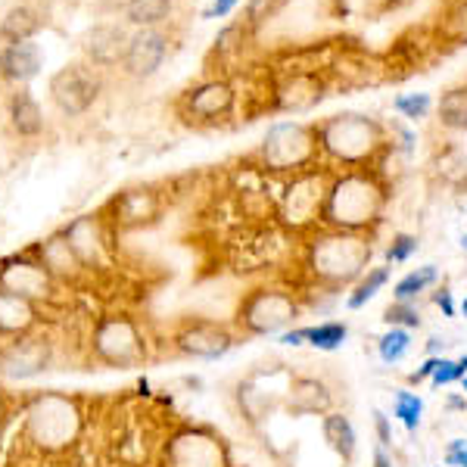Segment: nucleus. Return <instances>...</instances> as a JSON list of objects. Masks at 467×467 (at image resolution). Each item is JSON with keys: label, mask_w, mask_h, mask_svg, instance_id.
Instances as JSON below:
<instances>
[{"label": "nucleus", "mask_w": 467, "mask_h": 467, "mask_svg": "<svg viewBox=\"0 0 467 467\" xmlns=\"http://www.w3.org/2000/svg\"><path fill=\"white\" fill-rule=\"evenodd\" d=\"M436 122L449 134H467V85L442 90L436 100Z\"/></svg>", "instance_id": "nucleus-28"}, {"label": "nucleus", "mask_w": 467, "mask_h": 467, "mask_svg": "<svg viewBox=\"0 0 467 467\" xmlns=\"http://www.w3.org/2000/svg\"><path fill=\"white\" fill-rule=\"evenodd\" d=\"M175 13V0H125L122 16L128 26L138 28H162Z\"/></svg>", "instance_id": "nucleus-27"}, {"label": "nucleus", "mask_w": 467, "mask_h": 467, "mask_svg": "<svg viewBox=\"0 0 467 467\" xmlns=\"http://www.w3.org/2000/svg\"><path fill=\"white\" fill-rule=\"evenodd\" d=\"M6 418H10V393H6L4 383H0V427L6 424Z\"/></svg>", "instance_id": "nucleus-51"}, {"label": "nucleus", "mask_w": 467, "mask_h": 467, "mask_svg": "<svg viewBox=\"0 0 467 467\" xmlns=\"http://www.w3.org/2000/svg\"><path fill=\"white\" fill-rule=\"evenodd\" d=\"M253 32H255V28L246 19L231 22V26H224L222 32L215 35L213 54L218 59H224V63H231V59H240V57H244V50L253 44Z\"/></svg>", "instance_id": "nucleus-31"}, {"label": "nucleus", "mask_w": 467, "mask_h": 467, "mask_svg": "<svg viewBox=\"0 0 467 467\" xmlns=\"http://www.w3.org/2000/svg\"><path fill=\"white\" fill-rule=\"evenodd\" d=\"M462 396H464V402H467V378L462 380Z\"/></svg>", "instance_id": "nucleus-53"}, {"label": "nucleus", "mask_w": 467, "mask_h": 467, "mask_svg": "<svg viewBox=\"0 0 467 467\" xmlns=\"http://www.w3.org/2000/svg\"><path fill=\"white\" fill-rule=\"evenodd\" d=\"M334 88L327 72H277V78L268 85V109L303 116L315 109Z\"/></svg>", "instance_id": "nucleus-13"}, {"label": "nucleus", "mask_w": 467, "mask_h": 467, "mask_svg": "<svg viewBox=\"0 0 467 467\" xmlns=\"http://www.w3.org/2000/svg\"><path fill=\"white\" fill-rule=\"evenodd\" d=\"M41 28V19H37V13L32 6H10V10L4 13V19H0V37H4L6 44L13 41H32V35Z\"/></svg>", "instance_id": "nucleus-33"}, {"label": "nucleus", "mask_w": 467, "mask_h": 467, "mask_svg": "<svg viewBox=\"0 0 467 467\" xmlns=\"http://www.w3.org/2000/svg\"><path fill=\"white\" fill-rule=\"evenodd\" d=\"M240 343V330L215 318H184L171 334V349L193 361H218Z\"/></svg>", "instance_id": "nucleus-11"}, {"label": "nucleus", "mask_w": 467, "mask_h": 467, "mask_svg": "<svg viewBox=\"0 0 467 467\" xmlns=\"http://www.w3.org/2000/svg\"><path fill=\"white\" fill-rule=\"evenodd\" d=\"M389 281H393V265H387V262H383V265H371L349 290H346V308H349V312H361Z\"/></svg>", "instance_id": "nucleus-29"}, {"label": "nucleus", "mask_w": 467, "mask_h": 467, "mask_svg": "<svg viewBox=\"0 0 467 467\" xmlns=\"http://www.w3.org/2000/svg\"><path fill=\"white\" fill-rule=\"evenodd\" d=\"M371 467H396L393 455H389L383 446H378V449H374V455H371Z\"/></svg>", "instance_id": "nucleus-50"}, {"label": "nucleus", "mask_w": 467, "mask_h": 467, "mask_svg": "<svg viewBox=\"0 0 467 467\" xmlns=\"http://www.w3.org/2000/svg\"><path fill=\"white\" fill-rule=\"evenodd\" d=\"M0 290L19 293L32 299L35 306H54L59 299V284L47 268L37 262V255H6L0 259Z\"/></svg>", "instance_id": "nucleus-15"}, {"label": "nucleus", "mask_w": 467, "mask_h": 467, "mask_svg": "<svg viewBox=\"0 0 467 467\" xmlns=\"http://www.w3.org/2000/svg\"><path fill=\"white\" fill-rule=\"evenodd\" d=\"M327 411H334V389L327 387L324 378L315 374H296L284 399V414L287 418H324Z\"/></svg>", "instance_id": "nucleus-20"}, {"label": "nucleus", "mask_w": 467, "mask_h": 467, "mask_svg": "<svg viewBox=\"0 0 467 467\" xmlns=\"http://www.w3.org/2000/svg\"><path fill=\"white\" fill-rule=\"evenodd\" d=\"M88 352L97 365L112 371H134L150 361V337L134 315L107 312L90 324Z\"/></svg>", "instance_id": "nucleus-7"}, {"label": "nucleus", "mask_w": 467, "mask_h": 467, "mask_svg": "<svg viewBox=\"0 0 467 467\" xmlns=\"http://www.w3.org/2000/svg\"><path fill=\"white\" fill-rule=\"evenodd\" d=\"M389 178L378 169H343L330 175L327 202H324L321 228L352 231L374 237L387 218Z\"/></svg>", "instance_id": "nucleus-3"}, {"label": "nucleus", "mask_w": 467, "mask_h": 467, "mask_svg": "<svg viewBox=\"0 0 467 467\" xmlns=\"http://www.w3.org/2000/svg\"><path fill=\"white\" fill-rule=\"evenodd\" d=\"M371 420H374V433H378V446L389 449L393 446V418H389L383 409H374Z\"/></svg>", "instance_id": "nucleus-43"}, {"label": "nucleus", "mask_w": 467, "mask_h": 467, "mask_svg": "<svg viewBox=\"0 0 467 467\" xmlns=\"http://www.w3.org/2000/svg\"><path fill=\"white\" fill-rule=\"evenodd\" d=\"M10 125L19 138H37L44 131V109L32 97V90H16L10 97Z\"/></svg>", "instance_id": "nucleus-26"}, {"label": "nucleus", "mask_w": 467, "mask_h": 467, "mask_svg": "<svg viewBox=\"0 0 467 467\" xmlns=\"http://www.w3.org/2000/svg\"><path fill=\"white\" fill-rule=\"evenodd\" d=\"M128 41H131V32L125 26H119V22H100V26L88 28L81 50H85L88 63L94 69H122Z\"/></svg>", "instance_id": "nucleus-21"}, {"label": "nucleus", "mask_w": 467, "mask_h": 467, "mask_svg": "<svg viewBox=\"0 0 467 467\" xmlns=\"http://www.w3.org/2000/svg\"><path fill=\"white\" fill-rule=\"evenodd\" d=\"M171 57V35L165 28H138L128 41V54L122 72L134 81H147L165 66Z\"/></svg>", "instance_id": "nucleus-18"}, {"label": "nucleus", "mask_w": 467, "mask_h": 467, "mask_svg": "<svg viewBox=\"0 0 467 467\" xmlns=\"http://www.w3.org/2000/svg\"><path fill=\"white\" fill-rule=\"evenodd\" d=\"M411 346H414V330L387 327L378 337V358L383 361V365H399V361L409 358Z\"/></svg>", "instance_id": "nucleus-36"}, {"label": "nucleus", "mask_w": 467, "mask_h": 467, "mask_svg": "<svg viewBox=\"0 0 467 467\" xmlns=\"http://www.w3.org/2000/svg\"><path fill=\"white\" fill-rule=\"evenodd\" d=\"M431 299H433V306L440 308L446 318H455L458 315V303H455V293H451L449 287H436L433 293H431Z\"/></svg>", "instance_id": "nucleus-44"}, {"label": "nucleus", "mask_w": 467, "mask_h": 467, "mask_svg": "<svg viewBox=\"0 0 467 467\" xmlns=\"http://www.w3.org/2000/svg\"><path fill=\"white\" fill-rule=\"evenodd\" d=\"M467 378V356H458V358H449L442 356L440 368L431 378V387L433 389H442V387H451V383H462Z\"/></svg>", "instance_id": "nucleus-40"}, {"label": "nucleus", "mask_w": 467, "mask_h": 467, "mask_svg": "<svg viewBox=\"0 0 467 467\" xmlns=\"http://www.w3.org/2000/svg\"><path fill=\"white\" fill-rule=\"evenodd\" d=\"M440 284V268L436 265H420L405 271L402 277L393 284V299L396 303H418L427 290H433Z\"/></svg>", "instance_id": "nucleus-30"}, {"label": "nucleus", "mask_w": 467, "mask_h": 467, "mask_svg": "<svg viewBox=\"0 0 467 467\" xmlns=\"http://www.w3.org/2000/svg\"><path fill=\"white\" fill-rule=\"evenodd\" d=\"M330 175L334 169L315 165L308 171H299L293 178H284L281 197H277V222L293 237L306 240L312 231L321 228L324 202H327Z\"/></svg>", "instance_id": "nucleus-8"}, {"label": "nucleus", "mask_w": 467, "mask_h": 467, "mask_svg": "<svg viewBox=\"0 0 467 467\" xmlns=\"http://www.w3.org/2000/svg\"><path fill=\"white\" fill-rule=\"evenodd\" d=\"M44 327V308L19 293L0 290V343L28 337Z\"/></svg>", "instance_id": "nucleus-23"}, {"label": "nucleus", "mask_w": 467, "mask_h": 467, "mask_svg": "<svg viewBox=\"0 0 467 467\" xmlns=\"http://www.w3.org/2000/svg\"><path fill=\"white\" fill-rule=\"evenodd\" d=\"M63 234L88 275H107V271L116 265L112 222L107 218V213H85V215L72 218L63 228Z\"/></svg>", "instance_id": "nucleus-12"}, {"label": "nucleus", "mask_w": 467, "mask_h": 467, "mask_svg": "<svg viewBox=\"0 0 467 467\" xmlns=\"http://www.w3.org/2000/svg\"><path fill=\"white\" fill-rule=\"evenodd\" d=\"M306 303L303 293L293 287H277V284H259V287L246 290L234 312V327L240 330V337H281L290 327H296V321L303 318Z\"/></svg>", "instance_id": "nucleus-5"}, {"label": "nucleus", "mask_w": 467, "mask_h": 467, "mask_svg": "<svg viewBox=\"0 0 467 467\" xmlns=\"http://www.w3.org/2000/svg\"><path fill=\"white\" fill-rule=\"evenodd\" d=\"M293 378H296V374H293L287 365H275V368H268V371L259 368V371L246 374V378L237 383V393H234L240 418L250 427H255V431L268 427V420L284 411V399H287Z\"/></svg>", "instance_id": "nucleus-10"}, {"label": "nucleus", "mask_w": 467, "mask_h": 467, "mask_svg": "<svg viewBox=\"0 0 467 467\" xmlns=\"http://www.w3.org/2000/svg\"><path fill=\"white\" fill-rule=\"evenodd\" d=\"M321 165L343 169H383L389 160V128L371 112L343 109L315 122Z\"/></svg>", "instance_id": "nucleus-1"}, {"label": "nucleus", "mask_w": 467, "mask_h": 467, "mask_svg": "<svg viewBox=\"0 0 467 467\" xmlns=\"http://www.w3.org/2000/svg\"><path fill=\"white\" fill-rule=\"evenodd\" d=\"M85 405L78 396L44 389L22 402L19 442L37 458H59L85 436Z\"/></svg>", "instance_id": "nucleus-4"}, {"label": "nucleus", "mask_w": 467, "mask_h": 467, "mask_svg": "<svg viewBox=\"0 0 467 467\" xmlns=\"http://www.w3.org/2000/svg\"><path fill=\"white\" fill-rule=\"evenodd\" d=\"M446 337H431V340H427L424 343V352H427V356H436V358H442V356H446Z\"/></svg>", "instance_id": "nucleus-49"}, {"label": "nucleus", "mask_w": 467, "mask_h": 467, "mask_svg": "<svg viewBox=\"0 0 467 467\" xmlns=\"http://www.w3.org/2000/svg\"><path fill=\"white\" fill-rule=\"evenodd\" d=\"M100 75L90 63H72L63 66L54 78H50V100L57 103V109L63 116H85V112L94 107L97 97H100Z\"/></svg>", "instance_id": "nucleus-17"}, {"label": "nucleus", "mask_w": 467, "mask_h": 467, "mask_svg": "<svg viewBox=\"0 0 467 467\" xmlns=\"http://www.w3.org/2000/svg\"><path fill=\"white\" fill-rule=\"evenodd\" d=\"M383 324L387 327H405V330H418L424 324V315H420L418 303H389L383 308Z\"/></svg>", "instance_id": "nucleus-38"}, {"label": "nucleus", "mask_w": 467, "mask_h": 467, "mask_svg": "<svg viewBox=\"0 0 467 467\" xmlns=\"http://www.w3.org/2000/svg\"><path fill=\"white\" fill-rule=\"evenodd\" d=\"M321 440L337 455V462L349 464L358 451V431L346 411H327L321 418Z\"/></svg>", "instance_id": "nucleus-25"}, {"label": "nucleus", "mask_w": 467, "mask_h": 467, "mask_svg": "<svg viewBox=\"0 0 467 467\" xmlns=\"http://www.w3.org/2000/svg\"><path fill=\"white\" fill-rule=\"evenodd\" d=\"M237 6H240V0H213V6L202 10V19H224V16H231Z\"/></svg>", "instance_id": "nucleus-47"}, {"label": "nucleus", "mask_w": 467, "mask_h": 467, "mask_svg": "<svg viewBox=\"0 0 467 467\" xmlns=\"http://www.w3.org/2000/svg\"><path fill=\"white\" fill-rule=\"evenodd\" d=\"M349 340V324L340 318H327L318 324H306V346L318 352H337Z\"/></svg>", "instance_id": "nucleus-32"}, {"label": "nucleus", "mask_w": 467, "mask_h": 467, "mask_svg": "<svg viewBox=\"0 0 467 467\" xmlns=\"http://www.w3.org/2000/svg\"><path fill=\"white\" fill-rule=\"evenodd\" d=\"M35 255H37V262H41V265L54 275V281L59 284V287H78V284L88 277V271H85V265H81L78 255H75V250L69 246L63 228L47 234V237L35 246Z\"/></svg>", "instance_id": "nucleus-22"}, {"label": "nucleus", "mask_w": 467, "mask_h": 467, "mask_svg": "<svg viewBox=\"0 0 467 467\" xmlns=\"http://www.w3.org/2000/svg\"><path fill=\"white\" fill-rule=\"evenodd\" d=\"M458 312H462V318L467 321V296L462 299V306H458Z\"/></svg>", "instance_id": "nucleus-52"}, {"label": "nucleus", "mask_w": 467, "mask_h": 467, "mask_svg": "<svg viewBox=\"0 0 467 467\" xmlns=\"http://www.w3.org/2000/svg\"><path fill=\"white\" fill-rule=\"evenodd\" d=\"M237 88L231 78L215 75V78H202L181 97V116L193 125H218L237 109Z\"/></svg>", "instance_id": "nucleus-16"}, {"label": "nucleus", "mask_w": 467, "mask_h": 467, "mask_svg": "<svg viewBox=\"0 0 467 467\" xmlns=\"http://www.w3.org/2000/svg\"><path fill=\"white\" fill-rule=\"evenodd\" d=\"M440 361H442V358H436V356H427L424 361H420L418 371H411V374H409V383H411V387H420V383H431V378L436 374V368H440Z\"/></svg>", "instance_id": "nucleus-46"}, {"label": "nucleus", "mask_w": 467, "mask_h": 467, "mask_svg": "<svg viewBox=\"0 0 467 467\" xmlns=\"http://www.w3.org/2000/svg\"><path fill=\"white\" fill-rule=\"evenodd\" d=\"M374 237L352 231L318 228L303 240V277L308 290L343 293L371 268Z\"/></svg>", "instance_id": "nucleus-2"}, {"label": "nucleus", "mask_w": 467, "mask_h": 467, "mask_svg": "<svg viewBox=\"0 0 467 467\" xmlns=\"http://www.w3.org/2000/svg\"><path fill=\"white\" fill-rule=\"evenodd\" d=\"M418 250H420V240L409 231H399L387 244V250H383V259H387V265H405V262L414 259Z\"/></svg>", "instance_id": "nucleus-39"}, {"label": "nucleus", "mask_w": 467, "mask_h": 467, "mask_svg": "<svg viewBox=\"0 0 467 467\" xmlns=\"http://www.w3.org/2000/svg\"><path fill=\"white\" fill-rule=\"evenodd\" d=\"M54 337L35 330L28 337L0 343V380H32L54 365Z\"/></svg>", "instance_id": "nucleus-14"}, {"label": "nucleus", "mask_w": 467, "mask_h": 467, "mask_svg": "<svg viewBox=\"0 0 467 467\" xmlns=\"http://www.w3.org/2000/svg\"><path fill=\"white\" fill-rule=\"evenodd\" d=\"M436 37H440V44H449V47L467 44V0H451L446 6L442 22L436 26Z\"/></svg>", "instance_id": "nucleus-34"}, {"label": "nucleus", "mask_w": 467, "mask_h": 467, "mask_svg": "<svg viewBox=\"0 0 467 467\" xmlns=\"http://www.w3.org/2000/svg\"><path fill=\"white\" fill-rule=\"evenodd\" d=\"M162 213V197L153 187H128L109 202V222L112 228L134 231L153 224Z\"/></svg>", "instance_id": "nucleus-19"}, {"label": "nucleus", "mask_w": 467, "mask_h": 467, "mask_svg": "<svg viewBox=\"0 0 467 467\" xmlns=\"http://www.w3.org/2000/svg\"><path fill=\"white\" fill-rule=\"evenodd\" d=\"M442 464L446 467H467V440H451L446 446V455H442Z\"/></svg>", "instance_id": "nucleus-45"}, {"label": "nucleus", "mask_w": 467, "mask_h": 467, "mask_svg": "<svg viewBox=\"0 0 467 467\" xmlns=\"http://www.w3.org/2000/svg\"><path fill=\"white\" fill-rule=\"evenodd\" d=\"M255 162H259V169L265 175L275 178H293L299 171L321 165L315 122H299V119H277V122H271L259 150H255Z\"/></svg>", "instance_id": "nucleus-6"}, {"label": "nucleus", "mask_w": 467, "mask_h": 467, "mask_svg": "<svg viewBox=\"0 0 467 467\" xmlns=\"http://www.w3.org/2000/svg\"><path fill=\"white\" fill-rule=\"evenodd\" d=\"M433 467H442V464H433Z\"/></svg>", "instance_id": "nucleus-54"}, {"label": "nucleus", "mask_w": 467, "mask_h": 467, "mask_svg": "<svg viewBox=\"0 0 467 467\" xmlns=\"http://www.w3.org/2000/svg\"><path fill=\"white\" fill-rule=\"evenodd\" d=\"M160 467H234L231 446L209 424H175L160 442Z\"/></svg>", "instance_id": "nucleus-9"}, {"label": "nucleus", "mask_w": 467, "mask_h": 467, "mask_svg": "<svg viewBox=\"0 0 467 467\" xmlns=\"http://www.w3.org/2000/svg\"><path fill=\"white\" fill-rule=\"evenodd\" d=\"M277 343L290 346V349H296V346H306V324H303V327H299V324H296V327H290L287 334L277 337Z\"/></svg>", "instance_id": "nucleus-48"}, {"label": "nucleus", "mask_w": 467, "mask_h": 467, "mask_svg": "<svg viewBox=\"0 0 467 467\" xmlns=\"http://www.w3.org/2000/svg\"><path fill=\"white\" fill-rule=\"evenodd\" d=\"M44 66V54L35 41H13L0 47V78L28 85Z\"/></svg>", "instance_id": "nucleus-24"}, {"label": "nucleus", "mask_w": 467, "mask_h": 467, "mask_svg": "<svg viewBox=\"0 0 467 467\" xmlns=\"http://www.w3.org/2000/svg\"><path fill=\"white\" fill-rule=\"evenodd\" d=\"M389 128V150H393V156H409L414 153V144H418V134L411 131L409 122H402V119H393V122H387Z\"/></svg>", "instance_id": "nucleus-41"}, {"label": "nucleus", "mask_w": 467, "mask_h": 467, "mask_svg": "<svg viewBox=\"0 0 467 467\" xmlns=\"http://www.w3.org/2000/svg\"><path fill=\"white\" fill-rule=\"evenodd\" d=\"M287 4H290V0H246L244 19L250 22L253 28H259V26H265L268 19H275Z\"/></svg>", "instance_id": "nucleus-42"}, {"label": "nucleus", "mask_w": 467, "mask_h": 467, "mask_svg": "<svg viewBox=\"0 0 467 467\" xmlns=\"http://www.w3.org/2000/svg\"><path fill=\"white\" fill-rule=\"evenodd\" d=\"M393 418L409 433H418L420 424H424V399L409 387L393 389Z\"/></svg>", "instance_id": "nucleus-35"}, {"label": "nucleus", "mask_w": 467, "mask_h": 467, "mask_svg": "<svg viewBox=\"0 0 467 467\" xmlns=\"http://www.w3.org/2000/svg\"><path fill=\"white\" fill-rule=\"evenodd\" d=\"M433 109H436V100H433V94H427V90L393 97V112L402 119V122H424Z\"/></svg>", "instance_id": "nucleus-37"}]
</instances>
